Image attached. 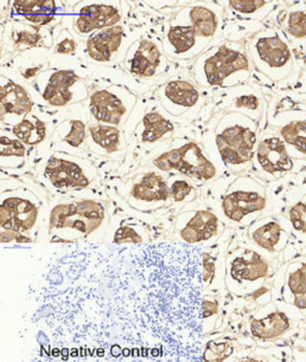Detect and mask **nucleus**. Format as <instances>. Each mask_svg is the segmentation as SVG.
I'll use <instances>...</instances> for the list:
<instances>
[{
    "label": "nucleus",
    "mask_w": 306,
    "mask_h": 362,
    "mask_svg": "<svg viewBox=\"0 0 306 362\" xmlns=\"http://www.w3.org/2000/svg\"><path fill=\"white\" fill-rule=\"evenodd\" d=\"M248 59L240 51L232 47H220L217 50L203 59L202 73L209 86H222L223 81L237 71H248Z\"/></svg>",
    "instance_id": "39448f33"
},
{
    "label": "nucleus",
    "mask_w": 306,
    "mask_h": 362,
    "mask_svg": "<svg viewBox=\"0 0 306 362\" xmlns=\"http://www.w3.org/2000/svg\"><path fill=\"white\" fill-rule=\"evenodd\" d=\"M268 274V264L261 256L251 250H244L233 258L230 276L239 283L256 282Z\"/></svg>",
    "instance_id": "4468645a"
},
{
    "label": "nucleus",
    "mask_w": 306,
    "mask_h": 362,
    "mask_svg": "<svg viewBox=\"0 0 306 362\" xmlns=\"http://www.w3.org/2000/svg\"><path fill=\"white\" fill-rule=\"evenodd\" d=\"M110 351H112V355H113V356H119V355H120L121 349L118 344H114V346H112V348H110Z\"/></svg>",
    "instance_id": "79ce46f5"
},
{
    "label": "nucleus",
    "mask_w": 306,
    "mask_h": 362,
    "mask_svg": "<svg viewBox=\"0 0 306 362\" xmlns=\"http://www.w3.org/2000/svg\"><path fill=\"white\" fill-rule=\"evenodd\" d=\"M284 298L288 305L306 314V263H295L288 267Z\"/></svg>",
    "instance_id": "a211bd4d"
},
{
    "label": "nucleus",
    "mask_w": 306,
    "mask_h": 362,
    "mask_svg": "<svg viewBox=\"0 0 306 362\" xmlns=\"http://www.w3.org/2000/svg\"><path fill=\"white\" fill-rule=\"evenodd\" d=\"M191 191H193L191 186L184 180L175 181L172 184L171 189H170V192H171L172 197H174V199L176 202H182V200L186 199Z\"/></svg>",
    "instance_id": "4c0bfd02"
},
{
    "label": "nucleus",
    "mask_w": 306,
    "mask_h": 362,
    "mask_svg": "<svg viewBox=\"0 0 306 362\" xmlns=\"http://www.w3.org/2000/svg\"><path fill=\"white\" fill-rule=\"evenodd\" d=\"M290 221L297 231L306 233V202H299L290 210Z\"/></svg>",
    "instance_id": "72a5a7b5"
},
{
    "label": "nucleus",
    "mask_w": 306,
    "mask_h": 362,
    "mask_svg": "<svg viewBox=\"0 0 306 362\" xmlns=\"http://www.w3.org/2000/svg\"><path fill=\"white\" fill-rule=\"evenodd\" d=\"M168 184L156 173H149L132 189V196L142 202H163L168 199Z\"/></svg>",
    "instance_id": "412c9836"
},
{
    "label": "nucleus",
    "mask_w": 306,
    "mask_h": 362,
    "mask_svg": "<svg viewBox=\"0 0 306 362\" xmlns=\"http://www.w3.org/2000/svg\"><path fill=\"white\" fill-rule=\"evenodd\" d=\"M154 166L165 172L178 170L198 180H210L216 175L215 167L195 142H188L179 148L164 153L154 160Z\"/></svg>",
    "instance_id": "f03ea898"
},
{
    "label": "nucleus",
    "mask_w": 306,
    "mask_h": 362,
    "mask_svg": "<svg viewBox=\"0 0 306 362\" xmlns=\"http://www.w3.org/2000/svg\"><path fill=\"white\" fill-rule=\"evenodd\" d=\"M256 156L260 166L267 173H284L292 168L291 158L281 139L268 138L263 140L258 146Z\"/></svg>",
    "instance_id": "ddd939ff"
},
{
    "label": "nucleus",
    "mask_w": 306,
    "mask_h": 362,
    "mask_svg": "<svg viewBox=\"0 0 306 362\" xmlns=\"http://www.w3.org/2000/svg\"><path fill=\"white\" fill-rule=\"evenodd\" d=\"M12 16L26 19L33 25H47L55 18L57 4L51 0H17L11 5Z\"/></svg>",
    "instance_id": "dca6fc26"
},
{
    "label": "nucleus",
    "mask_w": 306,
    "mask_h": 362,
    "mask_svg": "<svg viewBox=\"0 0 306 362\" xmlns=\"http://www.w3.org/2000/svg\"><path fill=\"white\" fill-rule=\"evenodd\" d=\"M216 142L220 154L227 165L242 166L249 163L254 156L256 136L254 129L234 124L219 133Z\"/></svg>",
    "instance_id": "20e7f679"
},
{
    "label": "nucleus",
    "mask_w": 306,
    "mask_h": 362,
    "mask_svg": "<svg viewBox=\"0 0 306 362\" xmlns=\"http://www.w3.org/2000/svg\"><path fill=\"white\" fill-rule=\"evenodd\" d=\"M75 47H76V44H75L73 37L70 36L68 31H63L62 35L60 36L56 51L60 54H70L75 50Z\"/></svg>",
    "instance_id": "58836bf2"
},
{
    "label": "nucleus",
    "mask_w": 306,
    "mask_h": 362,
    "mask_svg": "<svg viewBox=\"0 0 306 362\" xmlns=\"http://www.w3.org/2000/svg\"><path fill=\"white\" fill-rule=\"evenodd\" d=\"M222 206L227 217L234 221H240L247 214L264 210L266 206V199L258 191L237 189L227 194Z\"/></svg>",
    "instance_id": "f8f14e48"
},
{
    "label": "nucleus",
    "mask_w": 306,
    "mask_h": 362,
    "mask_svg": "<svg viewBox=\"0 0 306 362\" xmlns=\"http://www.w3.org/2000/svg\"><path fill=\"white\" fill-rule=\"evenodd\" d=\"M144 133L142 140L144 142L157 141L163 135L174 131V124L162 116L159 112H149L142 119Z\"/></svg>",
    "instance_id": "a878e982"
},
{
    "label": "nucleus",
    "mask_w": 306,
    "mask_h": 362,
    "mask_svg": "<svg viewBox=\"0 0 306 362\" xmlns=\"http://www.w3.org/2000/svg\"><path fill=\"white\" fill-rule=\"evenodd\" d=\"M89 131L95 144L105 149L107 153L115 152L119 148L120 132L118 128L98 124V126H91Z\"/></svg>",
    "instance_id": "cd10ccee"
},
{
    "label": "nucleus",
    "mask_w": 306,
    "mask_h": 362,
    "mask_svg": "<svg viewBox=\"0 0 306 362\" xmlns=\"http://www.w3.org/2000/svg\"><path fill=\"white\" fill-rule=\"evenodd\" d=\"M164 96L166 101L171 105L183 108L193 107L198 100V91L193 84L186 81H172L166 84L164 89Z\"/></svg>",
    "instance_id": "4be33fe9"
},
{
    "label": "nucleus",
    "mask_w": 306,
    "mask_h": 362,
    "mask_svg": "<svg viewBox=\"0 0 306 362\" xmlns=\"http://www.w3.org/2000/svg\"><path fill=\"white\" fill-rule=\"evenodd\" d=\"M121 18V12L114 5L84 4L77 11L75 29L86 35L94 30H103L115 26Z\"/></svg>",
    "instance_id": "0eeeda50"
},
{
    "label": "nucleus",
    "mask_w": 306,
    "mask_h": 362,
    "mask_svg": "<svg viewBox=\"0 0 306 362\" xmlns=\"http://www.w3.org/2000/svg\"><path fill=\"white\" fill-rule=\"evenodd\" d=\"M67 354H68V351H67V349H63V355H64V358H67Z\"/></svg>",
    "instance_id": "37998d69"
},
{
    "label": "nucleus",
    "mask_w": 306,
    "mask_h": 362,
    "mask_svg": "<svg viewBox=\"0 0 306 362\" xmlns=\"http://www.w3.org/2000/svg\"><path fill=\"white\" fill-rule=\"evenodd\" d=\"M233 354V344L230 341H220V342H209L204 349V361H223Z\"/></svg>",
    "instance_id": "7c9ffc66"
},
{
    "label": "nucleus",
    "mask_w": 306,
    "mask_h": 362,
    "mask_svg": "<svg viewBox=\"0 0 306 362\" xmlns=\"http://www.w3.org/2000/svg\"><path fill=\"white\" fill-rule=\"evenodd\" d=\"M12 38L16 47H33L42 45L43 33L40 28H33L22 23H16L12 31Z\"/></svg>",
    "instance_id": "c85d7f7f"
},
{
    "label": "nucleus",
    "mask_w": 306,
    "mask_h": 362,
    "mask_svg": "<svg viewBox=\"0 0 306 362\" xmlns=\"http://www.w3.org/2000/svg\"><path fill=\"white\" fill-rule=\"evenodd\" d=\"M76 351H76V349H74V351H73V354H72V355H73V356H77V353H76Z\"/></svg>",
    "instance_id": "a18cd8bd"
},
{
    "label": "nucleus",
    "mask_w": 306,
    "mask_h": 362,
    "mask_svg": "<svg viewBox=\"0 0 306 362\" xmlns=\"http://www.w3.org/2000/svg\"><path fill=\"white\" fill-rule=\"evenodd\" d=\"M217 231V218L207 210L196 211L179 228L184 242L189 244L200 243L208 240Z\"/></svg>",
    "instance_id": "2eb2a0df"
},
{
    "label": "nucleus",
    "mask_w": 306,
    "mask_h": 362,
    "mask_svg": "<svg viewBox=\"0 0 306 362\" xmlns=\"http://www.w3.org/2000/svg\"><path fill=\"white\" fill-rule=\"evenodd\" d=\"M1 218V242L11 240L30 242L23 232L33 228L37 219V207L31 200L21 196L10 197L3 200L0 206Z\"/></svg>",
    "instance_id": "7ed1b4c3"
},
{
    "label": "nucleus",
    "mask_w": 306,
    "mask_h": 362,
    "mask_svg": "<svg viewBox=\"0 0 306 362\" xmlns=\"http://www.w3.org/2000/svg\"><path fill=\"white\" fill-rule=\"evenodd\" d=\"M24 153H26V148L22 142L1 136V159L23 158Z\"/></svg>",
    "instance_id": "473e14b6"
},
{
    "label": "nucleus",
    "mask_w": 306,
    "mask_h": 362,
    "mask_svg": "<svg viewBox=\"0 0 306 362\" xmlns=\"http://www.w3.org/2000/svg\"><path fill=\"white\" fill-rule=\"evenodd\" d=\"M266 5V1H249V0H234L230 6L240 13H253Z\"/></svg>",
    "instance_id": "c9c22d12"
},
{
    "label": "nucleus",
    "mask_w": 306,
    "mask_h": 362,
    "mask_svg": "<svg viewBox=\"0 0 306 362\" xmlns=\"http://www.w3.org/2000/svg\"><path fill=\"white\" fill-rule=\"evenodd\" d=\"M105 210L93 200L61 204L51 211L50 235L52 242H76L87 238L101 225Z\"/></svg>",
    "instance_id": "f257e3e1"
},
{
    "label": "nucleus",
    "mask_w": 306,
    "mask_h": 362,
    "mask_svg": "<svg viewBox=\"0 0 306 362\" xmlns=\"http://www.w3.org/2000/svg\"><path fill=\"white\" fill-rule=\"evenodd\" d=\"M217 312V305L215 300L204 298L203 300V319H207L209 316L215 315Z\"/></svg>",
    "instance_id": "ea45409f"
},
{
    "label": "nucleus",
    "mask_w": 306,
    "mask_h": 362,
    "mask_svg": "<svg viewBox=\"0 0 306 362\" xmlns=\"http://www.w3.org/2000/svg\"><path fill=\"white\" fill-rule=\"evenodd\" d=\"M237 107H244L248 109L258 108V100L254 96H244L237 101Z\"/></svg>",
    "instance_id": "a19ab883"
},
{
    "label": "nucleus",
    "mask_w": 306,
    "mask_h": 362,
    "mask_svg": "<svg viewBox=\"0 0 306 362\" xmlns=\"http://www.w3.org/2000/svg\"><path fill=\"white\" fill-rule=\"evenodd\" d=\"M255 54L270 68H280L290 61L288 45L277 35H264L255 43Z\"/></svg>",
    "instance_id": "f3484780"
},
{
    "label": "nucleus",
    "mask_w": 306,
    "mask_h": 362,
    "mask_svg": "<svg viewBox=\"0 0 306 362\" xmlns=\"http://www.w3.org/2000/svg\"><path fill=\"white\" fill-rule=\"evenodd\" d=\"M291 327L288 316L280 310H274L263 319L251 321V334L258 339L271 340L286 333Z\"/></svg>",
    "instance_id": "aec40b11"
},
{
    "label": "nucleus",
    "mask_w": 306,
    "mask_h": 362,
    "mask_svg": "<svg viewBox=\"0 0 306 362\" xmlns=\"http://www.w3.org/2000/svg\"><path fill=\"white\" fill-rule=\"evenodd\" d=\"M197 33L193 26L178 25L171 28L166 36V43L175 54H184L193 49Z\"/></svg>",
    "instance_id": "bb28decb"
},
{
    "label": "nucleus",
    "mask_w": 306,
    "mask_h": 362,
    "mask_svg": "<svg viewBox=\"0 0 306 362\" xmlns=\"http://www.w3.org/2000/svg\"><path fill=\"white\" fill-rule=\"evenodd\" d=\"M125 353H124V355L125 356H128V354H130V351H128V349H125Z\"/></svg>",
    "instance_id": "c03bdc74"
},
{
    "label": "nucleus",
    "mask_w": 306,
    "mask_h": 362,
    "mask_svg": "<svg viewBox=\"0 0 306 362\" xmlns=\"http://www.w3.org/2000/svg\"><path fill=\"white\" fill-rule=\"evenodd\" d=\"M124 31L123 26L115 25L95 33L87 42L89 57L96 62L110 61L120 49Z\"/></svg>",
    "instance_id": "9b49d317"
},
{
    "label": "nucleus",
    "mask_w": 306,
    "mask_h": 362,
    "mask_svg": "<svg viewBox=\"0 0 306 362\" xmlns=\"http://www.w3.org/2000/svg\"><path fill=\"white\" fill-rule=\"evenodd\" d=\"M189 16L191 26L198 36L212 37L215 35L217 30V17L212 10L203 6H193L190 10Z\"/></svg>",
    "instance_id": "b1692460"
},
{
    "label": "nucleus",
    "mask_w": 306,
    "mask_h": 362,
    "mask_svg": "<svg viewBox=\"0 0 306 362\" xmlns=\"http://www.w3.org/2000/svg\"><path fill=\"white\" fill-rule=\"evenodd\" d=\"M251 239L265 250L274 251L279 245L283 228L279 223L272 219L260 221L251 232Z\"/></svg>",
    "instance_id": "5701e85b"
},
{
    "label": "nucleus",
    "mask_w": 306,
    "mask_h": 362,
    "mask_svg": "<svg viewBox=\"0 0 306 362\" xmlns=\"http://www.w3.org/2000/svg\"><path fill=\"white\" fill-rule=\"evenodd\" d=\"M115 243H140L142 238L131 228H121L115 233Z\"/></svg>",
    "instance_id": "e433bc0d"
},
{
    "label": "nucleus",
    "mask_w": 306,
    "mask_h": 362,
    "mask_svg": "<svg viewBox=\"0 0 306 362\" xmlns=\"http://www.w3.org/2000/svg\"><path fill=\"white\" fill-rule=\"evenodd\" d=\"M288 33L295 38H304L306 37V13L305 12H292L288 17Z\"/></svg>",
    "instance_id": "2f4dec72"
},
{
    "label": "nucleus",
    "mask_w": 306,
    "mask_h": 362,
    "mask_svg": "<svg viewBox=\"0 0 306 362\" xmlns=\"http://www.w3.org/2000/svg\"><path fill=\"white\" fill-rule=\"evenodd\" d=\"M13 134L26 145H37L45 138V126L40 119H24L13 127Z\"/></svg>",
    "instance_id": "393cba45"
},
{
    "label": "nucleus",
    "mask_w": 306,
    "mask_h": 362,
    "mask_svg": "<svg viewBox=\"0 0 306 362\" xmlns=\"http://www.w3.org/2000/svg\"><path fill=\"white\" fill-rule=\"evenodd\" d=\"M70 124H72L70 132L63 136V140L70 146L77 147L84 142V138H86V127L81 121H72Z\"/></svg>",
    "instance_id": "f704fd0d"
},
{
    "label": "nucleus",
    "mask_w": 306,
    "mask_h": 362,
    "mask_svg": "<svg viewBox=\"0 0 306 362\" xmlns=\"http://www.w3.org/2000/svg\"><path fill=\"white\" fill-rule=\"evenodd\" d=\"M0 103H1V115L13 114L17 116H26L33 109V101L24 88L13 82L1 86L0 90Z\"/></svg>",
    "instance_id": "6ab92c4d"
},
{
    "label": "nucleus",
    "mask_w": 306,
    "mask_h": 362,
    "mask_svg": "<svg viewBox=\"0 0 306 362\" xmlns=\"http://www.w3.org/2000/svg\"><path fill=\"white\" fill-rule=\"evenodd\" d=\"M49 180L57 189H81L89 184L88 177L77 163L52 156L45 168Z\"/></svg>",
    "instance_id": "6e6552de"
},
{
    "label": "nucleus",
    "mask_w": 306,
    "mask_h": 362,
    "mask_svg": "<svg viewBox=\"0 0 306 362\" xmlns=\"http://www.w3.org/2000/svg\"><path fill=\"white\" fill-rule=\"evenodd\" d=\"M164 57L157 44L149 40H139L128 51L126 66L133 75L151 77L159 71Z\"/></svg>",
    "instance_id": "423d86ee"
},
{
    "label": "nucleus",
    "mask_w": 306,
    "mask_h": 362,
    "mask_svg": "<svg viewBox=\"0 0 306 362\" xmlns=\"http://www.w3.org/2000/svg\"><path fill=\"white\" fill-rule=\"evenodd\" d=\"M280 134L286 144L306 156V121H295L286 124Z\"/></svg>",
    "instance_id": "c756f323"
},
{
    "label": "nucleus",
    "mask_w": 306,
    "mask_h": 362,
    "mask_svg": "<svg viewBox=\"0 0 306 362\" xmlns=\"http://www.w3.org/2000/svg\"><path fill=\"white\" fill-rule=\"evenodd\" d=\"M80 77L70 70H55L49 74L44 84L42 96L51 105L61 107L73 100V89Z\"/></svg>",
    "instance_id": "1a4fd4ad"
},
{
    "label": "nucleus",
    "mask_w": 306,
    "mask_h": 362,
    "mask_svg": "<svg viewBox=\"0 0 306 362\" xmlns=\"http://www.w3.org/2000/svg\"><path fill=\"white\" fill-rule=\"evenodd\" d=\"M91 112L98 122L119 124L128 112V107L114 89H103L91 95Z\"/></svg>",
    "instance_id": "9d476101"
}]
</instances>
